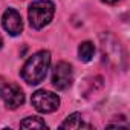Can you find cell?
I'll return each mask as SVG.
<instances>
[{"label": "cell", "instance_id": "cell-1", "mask_svg": "<svg viewBox=\"0 0 130 130\" xmlns=\"http://www.w3.org/2000/svg\"><path fill=\"white\" fill-rule=\"evenodd\" d=\"M49 66H51L49 51H38L26 60V63L22 68L20 75L28 84L35 86V84H40L46 78Z\"/></svg>", "mask_w": 130, "mask_h": 130}, {"label": "cell", "instance_id": "cell-2", "mask_svg": "<svg viewBox=\"0 0 130 130\" xmlns=\"http://www.w3.org/2000/svg\"><path fill=\"white\" fill-rule=\"evenodd\" d=\"M55 14V5L49 0H35L29 5L28 9V17H29V25L34 29H43L51 23Z\"/></svg>", "mask_w": 130, "mask_h": 130}, {"label": "cell", "instance_id": "cell-9", "mask_svg": "<svg viewBox=\"0 0 130 130\" xmlns=\"http://www.w3.org/2000/svg\"><path fill=\"white\" fill-rule=\"evenodd\" d=\"M22 128H46V122L41 121L38 116H28L26 119H23L20 122Z\"/></svg>", "mask_w": 130, "mask_h": 130}, {"label": "cell", "instance_id": "cell-10", "mask_svg": "<svg viewBox=\"0 0 130 130\" xmlns=\"http://www.w3.org/2000/svg\"><path fill=\"white\" fill-rule=\"evenodd\" d=\"M104 3H107V5H115V3H118V2H121V0H103Z\"/></svg>", "mask_w": 130, "mask_h": 130}, {"label": "cell", "instance_id": "cell-5", "mask_svg": "<svg viewBox=\"0 0 130 130\" xmlns=\"http://www.w3.org/2000/svg\"><path fill=\"white\" fill-rule=\"evenodd\" d=\"M74 83V69L69 63L58 61L52 71V86L57 90H66Z\"/></svg>", "mask_w": 130, "mask_h": 130}, {"label": "cell", "instance_id": "cell-11", "mask_svg": "<svg viewBox=\"0 0 130 130\" xmlns=\"http://www.w3.org/2000/svg\"><path fill=\"white\" fill-rule=\"evenodd\" d=\"M2 46H3V40H2V37H0V49H2Z\"/></svg>", "mask_w": 130, "mask_h": 130}, {"label": "cell", "instance_id": "cell-7", "mask_svg": "<svg viewBox=\"0 0 130 130\" xmlns=\"http://www.w3.org/2000/svg\"><path fill=\"white\" fill-rule=\"evenodd\" d=\"M95 55V46L92 41H83L78 46V58L84 63L90 61Z\"/></svg>", "mask_w": 130, "mask_h": 130}, {"label": "cell", "instance_id": "cell-8", "mask_svg": "<svg viewBox=\"0 0 130 130\" xmlns=\"http://www.w3.org/2000/svg\"><path fill=\"white\" fill-rule=\"evenodd\" d=\"M81 127H89V125H86L83 122L80 113L69 115L66 119H64V122H61V125H60V128H81Z\"/></svg>", "mask_w": 130, "mask_h": 130}, {"label": "cell", "instance_id": "cell-6", "mask_svg": "<svg viewBox=\"0 0 130 130\" xmlns=\"http://www.w3.org/2000/svg\"><path fill=\"white\" fill-rule=\"evenodd\" d=\"M2 26L12 37L20 35L23 31V20H22L20 12L15 11L14 8H8L2 15Z\"/></svg>", "mask_w": 130, "mask_h": 130}, {"label": "cell", "instance_id": "cell-4", "mask_svg": "<svg viewBox=\"0 0 130 130\" xmlns=\"http://www.w3.org/2000/svg\"><path fill=\"white\" fill-rule=\"evenodd\" d=\"M31 104L40 113H52L60 107V96L49 90H37L31 96Z\"/></svg>", "mask_w": 130, "mask_h": 130}, {"label": "cell", "instance_id": "cell-3", "mask_svg": "<svg viewBox=\"0 0 130 130\" xmlns=\"http://www.w3.org/2000/svg\"><path fill=\"white\" fill-rule=\"evenodd\" d=\"M0 98L3 100L5 106L11 110L19 109L25 103V93L20 89V86L9 83L3 78H0Z\"/></svg>", "mask_w": 130, "mask_h": 130}]
</instances>
